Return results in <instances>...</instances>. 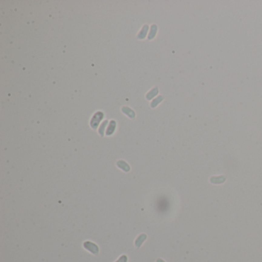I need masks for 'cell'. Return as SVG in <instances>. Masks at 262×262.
<instances>
[{"label":"cell","mask_w":262,"mask_h":262,"mask_svg":"<svg viewBox=\"0 0 262 262\" xmlns=\"http://www.w3.org/2000/svg\"><path fill=\"white\" fill-rule=\"evenodd\" d=\"M226 181V177L224 176H219V177H211V182L213 184H221Z\"/></svg>","instance_id":"obj_4"},{"label":"cell","mask_w":262,"mask_h":262,"mask_svg":"<svg viewBox=\"0 0 262 262\" xmlns=\"http://www.w3.org/2000/svg\"><path fill=\"white\" fill-rule=\"evenodd\" d=\"M115 126H116V123H115V121H111V123H110V125L108 126V130H107V132H106L107 135H111V134H112L113 133H114V129H115Z\"/></svg>","instance_id":"obj_6"},{"label":"cell","mask_w":262,"mask_h":262,"mask_svg":"<svg viewBox=\"0 0 262 262\" xmlns=\"http://www.w3.org/2000/svg\"><path fill=\"white\" fill-rule=\"evenodd\" d=\"M127 261H128V257H127L126 255L123 254V255H121V257L118 258V260H117L115 262H127Z\"/></svg>","instance_id":"obj_8"},{"label":"cell","mask_w":262,"mask_h":262,"mask_svg":"<svg viewBox=\"0 0 262 262\" xmlns=\"http://www.w3.org/2000/svg\"><path fill=\"white\" fill-rule=\"evenodd\" d=\"M83 247L84 248L88 250L89 252H91L93 254H98L99 252V247L95 243L89 241V240H87L83 243Z\"/></svg>","instance_id":"obj_1"},{"label":"cell","mask_w":262,"mask_h":262,"mask_svg":"<svg viewBox=\"0 0 262 262\" xmlns=\"http://www.w3.org/2000/svg\"><path fill=\"white\" fill-rule=\"evenodd\" d=\"M117 165L121 168V170L124 171H130V166L127 164L125 161H119L117 162Z\"/></svg>","instance_id":"obj_5"},{"label":"cell","mask_w":262,"mask_h":262,"mask_svg":"<svg viewBox=\"0 0 262 262\" xmlns=\"http://www.w3.org/2000/svg\"><path fill=\"white\" fill-rule=\"evenodd\" d=\"M107 123H108V121H104V122L101 124V127H100L99 130H98V132L100 133V134H101V136L104 135V128H105V127H106V124Z\"/></svg>","instance_id":"obj_7"},{"label":"cell","mask_w":262,"mask_h":262,"mask_svg":"<svg viewBox=\"0 0 262 262\" xmlns=\"http://www.w3.org/2000/svg\"><path fill=\"white\" fill-rule=\"evenodd\" d=\"M102 117H103V114L101 112H98L96 113V114L94 115V117H93L92 118H91V128H93L94 129H95V128L98 127V124H99L100 121H101V119H102Z\"/></svg>","instance_id":"obj_2"},{"label":"cell","mask_w":262,"mask_h":262,"mask_svg":"<svg viewBox=\"0 0 262 262\" xmlns=\"http://www.w3.org/2000/svg\"><path fill=\"white\" fill-rule=\"evenodd\" d=\"M156 262H165L164 260H162V259L161 258H158L157 259V260H156Z\"/></svg>","instance_id":"obj_9"},{"label":"cell","mask_w":262,"mask_h":262,"mask_svg":"<svg viewBox=\"0 0 262 262\" xmlns=\"http://www.w3.org/2000/svg\"><path fill=\"white\" fill-rule=\"evenodd\" d=\"M146 239H147V235H146L145 234H140V235L137 237L135 241H134V245H135V247H137V248H139V247L142 245V244L144 243V241Z\"/></svg>","instance_id":"obj_3"}]
</instances>
